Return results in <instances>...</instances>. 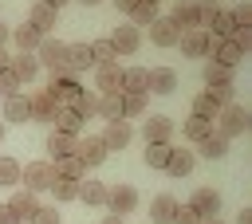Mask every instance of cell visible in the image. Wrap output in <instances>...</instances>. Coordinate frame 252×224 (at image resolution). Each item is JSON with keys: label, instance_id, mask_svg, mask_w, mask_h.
Instances as JSON below:
<instances>
[{"label": "cell", "instance_id": "6", "mask_svg": "<svg viewBox=\"0 0 252 224\" xmlns=\"http://www.w3.org/2000/svg\"><path fill=\"white\" fill-rule=\"evenodd\" d=\"M106 208H110V216L134 212V208H138V189H134V185H114V189H106Z\"/></svg>", "mask_w": 252, "mask_h": 224}, {"label": "cell", "instance_id": "27", "mask_svg": "<svg viewBox=\"0 0 252 224\" xmlns=\"http://www.w3.org/2000/svg\"><path fill=\"white\" fill-rule=\"evenodd\" d=\"M169 20L177 24V31L197 28V8H193V0H177V4H173V12H169Z\"/></svg>", "mask_w": 252, "mask_h": 224}, {"label": "cell", "instance_id": "54", "mask_svg": "<svg viewBox=\"0 0 252 224\" xmlns=\"http://www.w3.org/2000/svg\"><path fill=\"white\" fill-rule=\"evenodd\" d=\"M8 67H12V55H8L4 47H0V71H8Z\"/></svg>", "mask_w": 252, "mask_h": 224}, {"label": "cell", "instance_id": "26", "mask_svg": "<svg viewBox=\"0 0 252 224\" xmlns=\"http://www.w3.org/2000/svg\"><path fill=\"white\" fill-rule=\"evenodd\" d=\"M47 193H51L59 204H67V200H79V181H75V177H59V173H55Z\"/></svg>", "mask_w": 252, "mask_h": 224}, {"label": "cell", "instance_id": "4", "mask_svg": "<svg viewBox=\"0 0 252 224\" xmlns=\"http://www.w3.org/2000/svg\"><path fill=\"white\" fill-rule=\"evenodd\" d=\"M177 47H181V55H189V59H209V47H213V35H209L205 28H189V31H181V39H177Z\"/></svg>", "mask_w": 252, "mask_h": 224}, {"label": "cell", "instance_id": "12", "mask_svg": "<svg viewBox=\"0 0 252 224\" xmlns=\"http://www.w3.org/2000/svg\"><path fill=\"white\" fill-rule=\"evenodd\" d=\"M130 138H134V126H130L126 118L106 122V130H102V145H106V149H126V145H130Z\"/></svg>", "mask_w": 252, "mask_h": 224}, {"label": "cell", "instance_id": "21", "mask_svg": "<svg viewBox=\"0 0 252 224\" xmlns=\"http://www.w3.org/2000/svg\"><path fill=\"white\" fill-rule=\"evenodd\" d=\"M142 138L146 141H169L173 138V122L169 118H161V114H146V122H142Z\"/></svg>", "mask_w": 252, "mask_h": 224}, {"label": "cell", "instance_id": "9", "mask_svg": "<svg viewBox=\"0 0 252 224\" xmlns=\"http://www.w3.org/2000/svg\"><path fill=\"white\" fill-rule=\"evenodd\" d=\"M106 153H110V149L102 145V138H79V141H75V157H79L87 169L102 165V161H106Z\"/></svg>", "mask_w": 252, "mask_h": 224}, {"label": "cell", "instance_id": "44", "mask_svg": "<svg viewBox=\"0 0 252 224\" xmlns=\"http://www.w3.org/2000/svg\"><path fill=\"white\" fill-rule=\"evenodd\" d=\"M205 94H209L217 106H228V102H232V83H213V86H205Z\"/></svg>", "mask_w": 252, "mask_h": 224}, {"label": "cell", "instance_id": "36", "mask_svg": "<svg viewBox=\"0 0 252 224\" xmlns=\"http://www.w3.org/2000/svg\"><path fill=\"white\" fill-rule=\"evenodd\" d=\"M146 106H150V94H122V118H146Z\"/></svg>", "mask_w": 252, "mask_h": 224}, {"label": "cell", "instance_id": "57", "mask_svg": "<svg viewBox=\"0 0 252 224\" xmlns=\"http://www.w3.org/2000/svg\"><path fill=\"white\" fill-rule=\"evenodd\" d=\"M79 4H87V8H94V4H102V0H79Z\"/></svg>", "mask_w": 252, "mask_h": 224}, {"label": "cell", "instance_id": "56", "mask_svg": "<svg viewBox=\"0 0 252 224\" xmlns=\"http://www.w3.org/2000/svg\"><path fill=\"white\" fill-rule=\"evenodd\" d=\"M43 4H47V8H55V12H59V8H63V4H67V0H43Z\"/></svg>", "mask_w": 252, "mask_h": 224}, {"label": "cell", "instance_id": "2", "mask_svg": "<svg viewBox=\"0 0 252 224\" xmlns=\"http://www.w3.org/2000/svg\"><path fill=\"white\" fill-rule=\"evenodd\" d=\"M248 126H252V118H248V110L240 106V102H228V106H220L217 110V134L220 138H240V134H248Z\"/></svg>", "mask_w": 252, "mask_h": 224}, {"label": "cell", "instance_id": "35", "mask_svg": "<svg viewBox=\"0 0 252 224\" xmlns=\"http://www.w3.org/2000/svg\"><path fill=\"white\" fill-rule=\"evenodd\" d=\"M79 200L91 208V204H106V185L102 181H79Z\"/></svg>", "mask_w": 252, "mask_h": 224}, {"label": "cell", "instance_id": "39", "mask_svg": "<svg viewBox=\"0 0 252 224\" xmlns=\"http://www.w3.org/2000/svg\"><path fill=\"white\" fill-rule=\"evenodd\" d=\"M0 185L4 189H16L20 185V161L16 157H0Z\"/></svg>", "mask_w": 252, "mask_h": 224}, {"label": "cell", "instance_id": "10", "mask_svg": "<svg viewBox=\"0 0 252 224\" xmlns=\"http://www.w3.org/2000/svg\"><path fill=\"white\" fill-rule=\"evenodd\" d=\"M94 86L98 94H110V90H122V63H98L94 67Z\"/></svg>", "mask_w": 252, "mask_h": 224}, {"label": "cell", "instance_id": "34", "mask_svg": "<svg viewBox=\"0 0 252 224\" xmlns=\"http://www.w3.org/2000/svg\"><path fill=\"white\" fill-rule=\"evenodd\" d=\"M75 141H79V138L51 130V134H47V149H51V161H55V157H67V153H75Z\"/></svg>", "mask_w": 252, "mask_h": 224}, {"label": "cell", "instance_id": "48", "mask_svg": "<svg viewBox=\"0 0 252 224\" xmlns=\"http://www.w3.org/2000/svg\"><path fill=\"white\" fill-rule=\"evenodd\" d=\"M228 39H232V43H236L244 55L252 51V28H232V35H228Z\"/></svg>", "mask_w": 252, "mask_h": 224}, {"label": "cell", "instance_id": "18", "mask_svg": "<svg viewBox=\"0 0 252 224\" xmlns=\"http://www.w3.org/2000/svg\"><path fill=\"white\" fill-rule=\"evenodd\" d=\"M55 16H59L55 8H47L43 0H35V4H32V12H28V24H32L39 35H51V28H55Z\"/></svg>", "mask_w": 252, "mask_h": 224}, {"label": "cell", "instance_id": "33", "mask_svg": "<svg viewBox=\"0 0 252 224\" xmlns=\"http://www.w3.org/2000/svg\"><path fill=\"white\" fill-rule=\"evenodd\" d=\"M51 169H55L59 177H75V181H83V177H87V165H83L75 153H67V157H55V161H51Z\"/></svg>", "mask_w": 252, "mask_h": 224}, {"label": "cell", "instance_id": "11", "mask_svg": "<svg viewBox=\"0 0 252 224\" xmlns=\"http://www.w3.org/2000/svg\"><path fill=\"white\" fill-rule=\"evenodd\" d=\"M150 39H154V47H177L181 31H177V24H173L169 16H158V20L150 24Z\"/></svg>", "mask_w": 252, "mask_h": 224}, {"label": "cell", "instance_id": "31", "mask_svg": "<svg viewBox=\"0 0 252 224\" xmlns=\"http://www.w3.org/2000/svg\"><path fill=\"white\" fill-rule=\"evenodd\" d=\"M197 149H201V157L217 161V157H224V153H228V138H220V134L213 130L209 138H201V141H197Z\"/></svg>", "mask_w": 252, "mask_h": 224}, {"label": "cell", "instance_id": "47", "mask_svg": "<svg viewBox=\"0 0 252 224\" xmlns=\"http://www.w3.org/2000/svg\"><path fill=\"white\" fill-rule=\"evenodd\" d=\"M228 16H232V24H236V28H252V4H236Z\"/></svg>", "mask_w": 252, "mask_h": 224}, {"label": "cell", "instance_id": "3", "mask_svg": "<svg viewBox=\"0 0 252 224\" xmlns=\"http://www.w3.org/2000/svg\"><path fill=\"white\" fill-rule=\"evenodd\" d=\"M51 177H55V169H51V161H28V165H20V185L16 189H28V193H47L51 189Z\"/></svg>", "mask_w": 252, "mask_h": 224}, {"label": "cell", "instance_id": "60", "mask_svg": "<svg viewBox=\"0 0 252 224\" xmlns=\"http://www.w3.org/2000/svg\"><path fill=\"white\" fill-rule=\"evenodd\" d=\"M0 141H4V122H0Z\"/></svg>", "mask_w": 252, "mask_h": 224}, {"label": "cell", "instance_id": "50", "mask_svg": "<svg viewBox=\"0 0 252 224\" xmlns=\"http://www.w3.org/2000/svg\"><path fill=\"white\" fill-rule=\"evenodd\" d=\"M0 224H20V216L12 212V204H8V200L0 204Z\"/></svg>", "mask_w": 252, "mask_h": 224}, {"label": "cell", "instance_id": "8", "mask_svg": "<svg viewBox=\"0 0 252 224\" xmlns=\"http://www.w3.org/2000/svg\"><path fill=\"white\" fill-rule=\"evenodd\" d=\"M106 39H110L114 55H134V51L142 47V31H138V28H130V24H118Z\"/></svg>", "mask_w": 252, "mask_h": 224}, {"label": "cell", "instance_id": "49", "mask_svg": "<svg viewBox=\"0 0 252 224\" xmlns=\"http://www.w3.org/2000/svg\"><path fill=\"white\" fill-rule=\"evenodd\" d=\"M173 224H201V216H197L189 204H177V212H173Z\"/></svg>", "mask_w": 252, "mask_h": 224}, {"label": "cell", "instance_id": "15", "mask_svg": "<svg viewBox=\"0 0 252 224\" xmlns=\"http://www.w3.org/2000/svg\"><path fill=\"white\" fill-rule=\"evenodd\" d=\"M16 79H20V86L24 83H32L35 75H39V63H35V51H16L12 55V67H8Z\"/></svg>", "mask_w": 252, "mask_h": 224}, {"label": "cell", "instance_id": "1", "mask_svg": "<svg viewBox=\"0 0 252 224\" xmlns=\"http://www.w3.org/2000/svg\"><path fill=\"white\" fill-rule=\"evenodd\" d=\"M35 63H39V71L67 75V43H63V39L43 35V39H39V47H35Z\"/></svg>", "mask_w": 252, "mask_h": 224}, {"label": "cell", "instance_id": "5", "mask_svg": "<svg viewBox=\"0 0 252 224\" xmlns=\"http://www.w3.org/2000/svg\"><path fill=\"white\" fill-rule=\"evenodd\" d=\"M79 79L75 75H51V83H47V94H51V102L55 106H71L75 98H79Z\"/></svg>", "mask_w": 252, "mask_h": 224}, {"label": "cell", "instance_id": "51", "mask_svg": "<svg viewBox=\"0 0 252 224\" xmlns=\"http://www.w3.org/2000/svg\"><path fill=\"white\" fill-rule=\"evenodd\" d=\"M134 4H138V0H114V8H118V12H126V16L134 12Z\"/></svg>", "mask_w": 252, "mask_h": 224}, {"label": "cell", "instance_id": "23", "mask_svg": "<svg viewBox=\"0 0 252 224\" xmlns=\"http://www.w3.org/2000/svg\"><path fill=\"white\" fill-rule=\"evenodd\" d=\"M51 130L79 138V134H83V122H79V114H75L71 106H59V110H55V118H51Z\"/></svg>", "mask_w": 252, "mask_h": 224}, {"label": "cell", "instance_id": "24", "mask_svg": "<svg viewBox=\"0 0 252 224\" xmlns=\"http://www.w3.org/2000/svg\"><path fill=\"white\" fill-rule=\"evenodd\" d=\"M39 39H43V35H39L28 20L12 28V43H16V51H35V47H39Z\"/></svg>", "mask_w": 252, "mask_h": 224}, {"label": "cell", "instance_id": "28", "mask_svg": "<svg viewBox=\"0 0 252 224\" xmlns=\"http://www.w3.org/2000/svg\"><path fill=\"white\" fill-rule=\"evenodd\" d=\"M28 98H32V122H51V118H55V110H59V106L51 102V94H47V90L28 94Z\"/></svg>", "mask_w": 252, "mask_h": 224}, {"label": "cell", "instance_id": "46", "mask_svg": "<svg viewBox=\"0 0 252 224\" xmlns=\"http://www.w3.org/2000/svg\"><path fill=\"white\" fill-rule=\"evenodd\" d=\"M28 224H59V208H51V204H39V208H35V216H32Z\"/></svg>", "mask_w": 252, "mask_h": 224}, {"label": "cell", "instance_id": "42", "mask_svg": "<svg viewBox=\"0 0 252 224\" xmlns=\"http://www.w3.org/2000/svg\"><path fill=\"white\" fill-rule=\"evenodd\" d=\"M201 79H205V86H213V83H232V71L209 59V63H205V75H201Z\"/></svg>", "mask_w": 252, "mask_h": 224}, {"label": "cell", "instance_id": "25", "mask_svg": "<svg viewBox=\"0 0 252 224\" xmlns=\"http://www.w3.org/2000/svg\"><path fill=\"white\" fill-rule=\"evenodd\" d=\"M165 173H169V177H189V173H193V149H169Z\"/></svg>", "mask_w": 252, "mask_h": 224}, {"label": "cell", "instance_id": "22", "mask_svg": "<svg viewBox=\"0 0 252 224\" xmlns=\"http://www.w3.org/2000/svg\"><path fill=\"white\" fill-rule=\"evenodd\" d=\"M8 204H12V212L20 216V224H24V220H32V216H35V208H39L35 193H28V189H16V193L8 196Z\"/></svg>", "mask_w": 252, "mask_h": 224}, {"label": "cell", "instance_id": "17", "mask_svg": "<svg viewBox=\"0 0 252 224\" xmlns=\"http://www.w3.org/2000/svg\"><path fill=\"white\" fill-rule=\"evenodd\" d=\"M173 212H177V196H169V193H158L154 200H150V220L154 224H173Z\"/></svg>", "mask_w": 252, "mask_h": 224}, {"label": "cell", "instance_id": "58", "mask_svg": "<svg viewBox=\"0 0 252 224\" xmlns=\"http://www.w3.org/2000/svg\"><path fill=\"white\" fill-rule=\"evenodd\" d=\"M201 224H224V220H220V216H213V220H201Z\"/></svg>", "mask_w": 252, "mask_h": 224}, {"label": "cell", "instance_id": "14", "mask_svg": "<svg viewBox=\"0 0 252 224\" xmlns=\"http://www.w3.org/2000/svg\"><path fill=\"white\" fill-rule=\"evenodd\" d=\"M94 67V55H91V47L87 43H67V75H83V71H91Z\"/></svg>", "mask_w": 252, "mask_h": 224}, {"label": "cell", "instance_id": "40", "mask_svg": "<svg viewBox=\"0 0 252 224\" xmlns=\"http://www.w3.org/2000/svg\"><path fill=\"white\" fill-rule=\"evenodd\" d=\"M158 20V4H134V12H130V28H138V24H154Z\"/></svg>", "mask_w": 252, "mask_h": 224}, {"label": "cell", "instance_id": "41", "mask_svg": "<svg viewBox=\"0 0 252 224\" xmlns=\"http://www.w3.org/2000/svg\"><path fill=\"white\" fill-rule=\"evenodd\" d=\"M87 47H91V55H94V67H98V63H114V59H118V55H114V47H110V39H91Z\"/></svg>", "mask_w": 252, "mask_h": 224}, {"label": "cell", "instance_id": "29", "mask_svg": "<svg viewBox=\"0 0 252 224\" xmlns=\"http://www.w3.org/2000/svg\"><path fill=\"white\" fill-rule=\"evenodd\" d=\"M71 110L79 114V122H91V118H98V94H91V90H79V98L71 102Z\"/></svg>", "mask_w": 252, "mask_h": 224}, {"label": "cell", "instance_id": "59", "mask_svg": "<svg viewBox=\"0 0 252 224\" xmlns=\"http://www.w3.org/2000/svg\"><path fill=\"white\" fill-rule=\"evenodd\" d=\"M142 4H161V0H142Z\"/></svg>", "mask_w": 252, "mask_h": 224}, {"label": "cell", "instance_id": "16", "mask_svg": "<svg viewBox=\"0 0 252 224\" xmlns=\"http://www.w3.org/2000/svg\"><path fill=\"white\" fill-rule=\"evenodd\" d=\"M0 122H32V98L28 94H12L4 98V114Z\"/></svg>", "mask_w": 252, "mask_h": 224}, {"label": "cell", "instance_id": "30", "mask_svg": "<svg viewBox=\"0 0 252 224\" xmlns=\"http://www.w3.org/2000/svg\"><path fill=\"white\" fill-rule=\"evenodd\" d=\"M98 118H106V122H118L122 118V90L98 94Z\"/></svg>", "mask_w": 252, "mask_h": 224}, {"label": "cell", "instance_id": "20", "mask_svg": "<svg viewBox=\"0 0 252 224\" xmlns=\"http://www.w3.org/2000/svg\"><path fill=\"white\" fill-rule=\"evenodd\" d=\"M146 90H154V94H173V90H177V71H173V67H154Z\"/></svg>", "mask_w": 252, "mask_h": 224}, {"label": "cell", "instance_id": "7", "mask_svg": "<svg viewBox=\"0 0 252 224\" xmlns=\"http://www.w3.org/2000/svg\"><path fill=\"white\" fill-rule=\"evenodd\" d=\"M189 208H193L201 220H213V216H220V193L209 189V185H201V189L189 196Z\"/></svg>", "mask_w": 252, "mask_h": 224}, {"label": "cell", "instance_id": "32", "mask_svg": "<svg viewBox=\"0 0 252 224\" xmlns=\"http://www.w3.org/2000/svg\"><path fill=\"white\" fill-rule=\"evenodd\" d=\"M169 141H146V153H142V161L150 165V169H165V161H169Z\"/></svg>", "mask_w": 252, "mask_h": 224}, {"label": "cell", "instance_id": "53", "mask_svg": "<svg viewBox=\"0 0 252 224\" xmlns=\"http://www.w3.org/2000/svg\"><path fill=\"white\" fill-rule=\"evenodd\" d=\"M8 39H12V28H8V24H0V47H4Z\"/></svg>", "mask_w": 252, "mask_h": 224}, {"label": "cell", "instance_id": "43", "mask_svg": "<svg viewBox=\"0 0 252 224\" xmlns=\"http://www.w3.org/2000/svg\"><path fill=\"white\" fill-rule=\"evenodd\" d=\"M193 8H197V28H209V24H213V16L220 12V8H217V0H193Z\"/></svg>", "mask_w": 252, "mask_h": 224}, {"label": "cell", "instance_id": "13", "mask_svg": "<svg viewBox=\"0 0 252 224\" xmlns=\"http://www.w3.org/2000/svg\"><path fill=\"white\" fill-rule=\"evenodd\" d=\"M209 59L232 71V67H236L240 59H244V51H240V47H236L232 39H213V47H209Z\"/></svg>", "mask_w": 252, "mask_h": 224}, {"label": "cell", "instance_id": "19", "mask_svg": "<svg viewBox=\"0 0 252 224\" xmlns=\"http://www.w3.org/2000/svg\"><path fill=\"white\" fill-rule=\"evenodd\" d=\"M150 67H122V94H150Z\"/></svg>", "mask_w": 252, "mask_h": 224}, {"label": "cell", "instance_id": "52", "mask_svg": "<svg viewBox=\"0 0 252 224\" xmlns=\"http://www.w3.org/2000/svg\"><path fill=\"white\" fill-rule=\"evenodd\" d=\"M236 224H252V208H240L236 212Z\"/></svg>", "mask_w": 252, "mask_h": 224}, {"label": "cell", "instance_id": "55", "mask_svg": "<svg viewBox=\"0 0 252 224\" xmlns=\"http://www.w3.org/2000/svg\"><path fill=\"white\" fill-rule=\"evenodd\" d=\"M98 224H122V216H110V212H106V216H102Z\"/></svg>", "mask_w": 252, "mask_h": 224}, {"label": "cell", "instance_id": "38", "mask_svg": "<svg viewBox=\"0 0 252 224\" xmlns=\"http://www.w3.org/2000/svg\"><path fill=\"white\" fill-rule=\"evenodd\" d=\"M181 130H185V141H201V138H209V134H213V122H205V118H193V114H189Z\"/></svg>", "mask_w": 252, "mask_h": 224}, {"label": "cell", "instance_id": "37", "mask_svg": "<svg viewBox=\"0 0 252 224\" xmlns=\"http://www.w3.org/2000/svg\"><path fill=\"white\" fill-rule=\"evenodd\" d=\"M217 110H220V106H217L205 90H201V94L193 98V106H189V114H193V118H205V122H217Z\"/></svg>", "mask_w": 252, "mask_h": 224}, {"label": "cell", "instance_id": "45", "mask_svg": "<svg viewBox=\"0 0 252 224\" xmlns=\"http://www.w3.org/2000/svg\"><path fill=\"white\" fill-rule=\"evenodd\" d=\"M12 94H20V79L12 71H0V98H12Z\"/></svg>", "mask_w": 252, "mask_h": 224}]
</instances>
